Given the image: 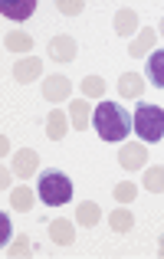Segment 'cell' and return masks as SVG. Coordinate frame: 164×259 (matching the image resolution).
<instances>
[{
  "label": "cell",
  "mask_w": 164,
  "mask_h": 259,
  "mask_svg": "<svg viewBox=\"0 0 164 259\" xmlns=\"http://www.w3.org/2000/svg\"><path fill=\"white\" fill-rule=\"evenodd\" d=\"M141 184H145V190H151V194H161L164 190V164L148 167L145 177H141Z\"/></svg>",
  "instance_id": "obj_17"
},
{
  "label": "cell",
  "mask_w": 164,
  "mask_h": 259,
  "mask_svg": "<svg viewBox=\"0 0 164 259\" xmlns=\"http://www.w3.org/2000/svg\"><path fill=\"white\" fill-rule=\"evenodd\" d=\"M99 220H102V210H99V203H92V200H82V203H79V210H76V223H79V227H95Z\"/></svg>",
  "instance_id": "obj_13"
},
{
  "label": "cell",
  "mask_w": 164,
  "mask_h": 259,
  "mask_svg": "<svg viewBox=\"0 0 164 259\" xmlns=\"http://www.w3.org/2000/svg\"><path fill=\"white\" fill-rule=\"evenodd\" d=\"M161 256H164V236H161Z\"/></svg>",
  "instance_id": "obj_27"
},
{
  "label": "cell",
  "mask_w": 164,
  "mask_h": 259,
  "mask_svg": "<svg viewBox=\"0 0 164 259\" xmlns=\"http://www.w3.org/2000/svg\"><path fill=\"white\" fill-rule=\"evenodd\" d=\"M135 194H138V187H135V184H115V200L118 203H132L135 200Z\"/></svg>",
  "instance_id": "obj_22"
},
{
  "label": "cell",
  "mask_w": 164,
  "mask_h": 259,
  "mask_svg": "<svg viewBox=\"0 0 164 259\" xmlns=\"http://www.w3.org/2000/svg\"><path fill=\"white\" fill-rule=\"evenodd\" d=\"M33 10H36V4L30 0V4H23V7H7V10H4V17H10V20H26Z\"/></svg>",
  "instance_id": "obj_24"
},
{
  "label": "cell",
  "mask_w": 164,
  "mask_h": 259,
  "mask_svg": "<svg viewBox=\"0 0 164 259\" xmlns=\"http://www.w3.org/2000/svg\"><path fill=\"white\" fill-rule=\"evenodd\" d=\"M0 233H4V236H0V240H10V220H7V217H4V220H0Z\"/></svg>",
  "instance_id": "obj_26"
},
{
  "label": "cell",
  "mask_w": 164,
  "mask_h": 259,
  "mask_svg": "<svg viewBox=\"0 0 164 259\" xmlns=\"http://www.w3.org/2000/svg\"><path fill=\"white\" fill-rule=\"evenodd\" d=\"M118 161H121L125 171H138V167H145V161H148V148L138 145V141H128V145H121Z\"/></svg>",
  "instance_id": "obj_4"
},
{
  "label": "cell",
  "mask_w": 164,
  "mask_h": 259,
  "mask_svg": "<svg viewBox=\"0 0 164 259\" xmlns=\"http://www.w3.org/2000/svg\"><path fill=\"white\" fill-rule=\"evenodd\" d=\"M36 76H43V63H39L36 56H26V59H20L17 66H13V79H17V82H33V79Z\"/></svg>",
  "instance_id": "obj_8"
},
{
  "label": "cell",
  "mask_w": 164,
  "mask_h": 259,
  "mask_svg": "<svg viewBox=\"0 0 164 259\" xmlns=\"http://www.w3.org/2000/svg\"><path fill=\"white\" fill-rule=\"evenodd\" d=\"M10 207L13 210H33V190L30 187H13L10 190Z\"/></svg>",
  "instance_id": "obj_19"
},
{
  "label": "cell",
  "mask_w": 164,
  "mask_h": 259,
  "mask_svg": "<svg viewBox=\"0 0 164 259\" xmlns=\"http://www.w3.org/2000/svg\"><path fill=\"white\" fill-rule=\"evenodd\" d=\"M92 125L102 141H121L132 135V112L125 105H115V102H102L92 112Z\"/></svg>",
  "instance_id": "obj_1"
},
{
  "label": "cell",
  "mask_w": 164,
  "mask_h": 259,
  "mask_svg": "<svg viewBox=\"0 0 164 259\" xmlns=\"http://www.w3.org/2000/svg\"><path fill=\"white\" fill-rule=\"evenodd\" d=\"M76 53H79V46H76V39L72 36H56V39H50V56L56 59V63H72L76 59Z\"/></svg>",
  "instance_id": "obj_6"
},
{
  "label": "cell",
  "mask_w": 164,
  "mask_h": 259,
  "mask_svg": "<svg viewBox=\"0 0 164 259\" xmlns=\"http://www.w3.org/2000/svg\"><path fill=\"white\" fill-rule=\"evenodd\" d=\"M148 79H151V85H158V89H164V50H158V53H151L148 56Z\"/></svg>",
  "instance_id": "obj_14"
},
{
  "label": "cell",
  "mask_w": 164,
  "mask_h": 259,
  "mask_svg": "<svg viewBox=\"0 0 164 259\" xmlns=\"http://www.w3.org/2000/svg\"><path fill=\"white\" fill-rule=\"evenodd\" d=\"M56 10L66 13V17H76V13L86 10V4H82V0H56Z\"/></svg>",
  "instance_id": "obj_23"
},
{
  "label": "cell",
  "mask_w": 164,
  "mask_h": 259,
  "mask_svg": "<svg viewBox=\"0 0 164 259\" xmlns=\"http://www.w3.org/2000/svg\"><path fill=\"white\" fill-rule=\"evenodd\" d=\"M69 92H72V82L66 76H46L43 79V99L46 102H66L69 99Z\"/></svg>",
  "instance_id": "obj_5"
},
{
  "label": "cell",
  "mask_w": 164,
  "mask_h": 259,
  "mask_svg": "<svg viewBox=\"0 0 164 259\" xmlns=\"http://www.w3.org/2000/svg\"><path fill=\"white\" fill-rule=\"evenodd\" d=\"M154 43H158V33L154 30H141L138 33V39H132V46H128V56H145V53H151L154 50Z\"/></svg>",
  "instance_id": "obj_11"
},
{
  "label": "cell",
  "mask_w": 164,
  "mask_h": 259,
  "mask_svg": "<svg viewBox=\"0 0 164 259\" xmlns=\"http://www.w3.org/2000/svg\"><path fill=\"white\" fill-rule=\"evenodd\" d=\"M69 115H72V125L79 128H86L89 125V105H86V99H76V102H69Z\"/></svg>",
  "instance_id": "obj_20"
},
{
  "label": "cell",
  "mask_w": 164,
  "mask_h": 259,
  "mask_svg": "<svg viewBox=\"0 0 164 259\" xmlns=\"http://www.w3.org/2000/svg\"><path fill=\"white\" fill-rule=\"evenodd\" d=\"M141 92H145V79L138 72H121L118 76V95L121 99H141Z\"/></svg>",
  "instance_id": "obj_9"
},
{
  "label": "cell",
  "mask_w": 164,
  "mask_h": 259,
  "mask_svg": "<svg viewBox=\"0 0 164 259\" xmlns=\"http://www.w3.org/2000/svg\"><path fill=\"white\" fill-rule=\"evenodd\" d=\"M39 167V154L33 148H20L17 158H13V174L17 177H33V171Z\"/></svg>",
  "instance_id": "obj_7"
},
{
  "label": "cell",
  "mask_w": 164,
  "mask_h": 259,
  "mask_svg": "<svg viewBox=\"0 0 164 259\" xmlns=\"http://www.w3.org/2000/svg\"><path fill=\"white\" fill-rule=\"evenodd\" d=\"M26 253H30V243H26V240H23V236H20V240H17V243H13V246H10V249H7V256H26Z\"/></svg>",
  "instance_id": "obj_25"
},
{
  "label": "cell",
  "mask_w": 164,
  "mask_h": 259,
  "mask_svg": "<svg viewBox=\"0 0 164 259\" xmlns=\"http://www.w3.org/2000/svg\"><path fill=\"white\" fill-rule=\"evenodd\" d=\"M46 135H50L53 141H63L66 138V115L59 112V108H53L50 118H46Z\"/></svg>",
  "instance_id": "obj_15"
},
{
  "label": "cell",
  "mask_w": 164,
  "mask_h": 259,
  "mask_svg": "<svg viewBox=\"0 0 164 259\" xmlns=\"http://www.w3.org/2000/svg\"><path fill=\"white\" fill-rule=\"evenodd\" d=\"M7 50H10V53H30L33 50V36H30V33H23V30L7 33Z\"/></svg>",
  "instance_id": "obj_16"
},
{
  "label": "cell",
  "mask_w": 164,
  "mask_h": 259,
  "mask_svg": "<svg viewBox=\"0 0 164 259\" xmlns=\"http://www.w3.org/2000/svg\"><path fill=\"white\" fill-rule=\"evenodd\" d=\"M161 36H164V20H161Z\"/></svg>",
  "instance_id": "obj_28"
},
{
  "label": "cell",
  "mask_w": 164,
  "mask_h": 259,
  "mask_svg": "<svg viewBox=\"0 0 164 259\" xmlns=\"http://www.w3.org/2000/svg\"><path fill=\"white\" fill-rule=\"evenodd\" d=\"M132 132H138V138L145 145L151 141H161L164 138V108L161 105H138L132 115Z\"/></svg>",
  "instance_id": "obj_2"
},
{
  "label": "cell",
  "mask_w": 164,
  "mask_h": 259,
  "mask_svg": "<svg viewBox=\"0 0 164 259\" xmlns=\"http://www.w3.org/2000/svg\"><path fill=\"white\" fill-rule=\"evenodd\" d=\"M50 236L59 243V246H69V243L76 240V227H72L69 220H63V217H59V220L50 223Z\"/></svg>",
  "instance_id": "obj_12"
},
{
  "label": "cell",
  "mask_w": 164,
  "mask_h": 259,
  "mask_svg": "<svg viewBox=\"0 0 164 259\" xmlns=\"http://www.w3.org/2000/svg\"><path fill=\"white\" fill-rule=\"evenodd\" d=\"M36 194L43 203H50V207H63V203L72 200V181L69 174L63 171H43L39 174V184H36Z\"/></svg>",
  "instance_id": "obj_3"
},
{
  "label": "cell",
  "mask_w": 164,
  "mask_h": 259,
  "mask_svg": "<svg viewBox=\"0 0 164 259\" xmlns=\"http://www.w3.org/2000/svg\"><path fill=\"white\" fill-rule=\"evenodd\" d=\"M135 30H138V10L121 7V10L115 13V33H118V36H132Z\"/></svg>",
  "instance_id": "obj_10"
},
{
  "label": "cell",
  "mask_w": 164,
  "mask_h": 259,
  "mask_svg": "<svg viewBox=\"0 0 164 259\" xmlns=\"http://www.w3.org/2000/svg\"><path fill=\"white\" fill-rule=\"evenodd\" d=\"M82 95H86V99H102V95H105V79H99V76L82 79Z\"/></svg>",
  "instance_id": "obj_21"
},
{
  "label": "cell",
  "mask_w": 164,
  "mask_h": 259,
  "mask_svg": "<svg viewBox=\"0 0 164 259\" xmlns=\"http://www.w3.org/2000/svg\"><path fill=\"white\" fill-rule=\"evenodd\" d=\"M108 223H112L115 233H128V230L135 227V213H132V210H112Z\"/></svg>",
  "instance_id": "obj_18"
}]
</instances>
